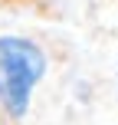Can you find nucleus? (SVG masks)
<instances>
[{"label": "nucleus", "mask_w": 118, "mask_h": 125, "mask_svg": "<svg viewBox=\"0 0 118 125\" xmlns=\"http://www.w3.org/2000/svg\"><path fill=\"white\" fill-rule=\"evenodd\" d=\"M115 82H118V73H115Z\"/></svg>", "instance_id": "obj_2"}, {"label": "nucleus", "mask_w": 118, "mask_h": 125, "mask_svg": "<svg viewBox=\"0 0 118 125\" xmlns=\"http://www.w3.org/2000/svg\"><path fill=\"white\" fill-rule=\"evenodd\" d=\"M49 76V53L43 43L20 33L0 36V119L7 125H23L33 109L39 82Z\"/></svg>", "instance_id": "obj_1"}]
</instances>
